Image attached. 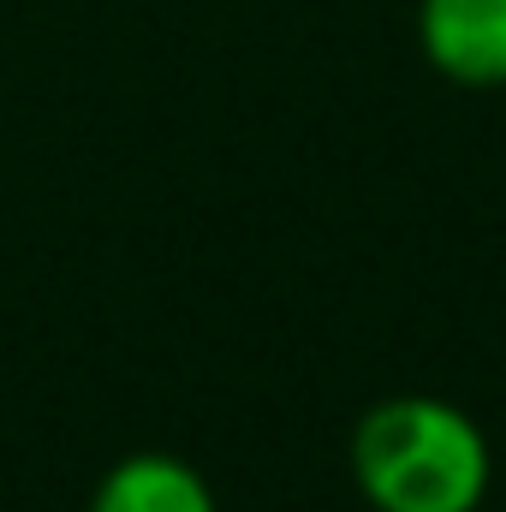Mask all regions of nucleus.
<instances>
[{"label": "nucleus", "mask_w": 506, "mask_h": 512, "mask_svg": "<svg viewBox=\"0 0 506 512\" xmlns=\"http://www.w3.org/2000/svg\"><path fill=\"white\" fill-rule=\"evenodd\" d=\"M90 512H221L209 477L179 453H126L102 471Z\"/></svg>", "instance_id": "obj_3"}, {"label": "nucleus", "mask_w": 506, "mask_h": 512, "mask_svg": "<svg viewBox=\"0 0 506 512\" xmlns=\"http://www.w3.org/2000/svg\"><path fill=\"white\" fill-rule=\"evenodd\" d=\"M423 60L465 90L506 84V0H417Z\"/></svg>", "instance_id": "obj_2"}, {"label": "nucleus", "mask_w": 506, "mask_h": 512, "mask_svg": "<svg viewBox=\"0 0 506 512\" xmlns=\"http://www.w3.org/2000/svg\"><path fill=\"white\" fill-rule=\"evenodd\" d=\"M352 483L370 512H477L495 483V453L465 405L393 393L352 429Z\"/></svg>", "instance_id": "obj_1"}]
</instances>
